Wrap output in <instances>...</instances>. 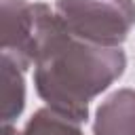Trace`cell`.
Listing matches in <instances>:
<instances>
[{
  "instance_id": "5",
  "label": "cell",
  "mask_w": 135,
  "mask_h": 135,
  "mask_svg": "<svg viewBox=\"0 0 135 135\" xmlns=\"http://www.w3.org/2000/svg\"><path fill=\"white\" fill-rule=\"evenodd\" d=\"M2 124H11L21 112L25 103V84H23V68L11 57L2 55Z\"/></svg>"
},
{
  "instance_id": "4",
  "label": "cell",
  "mask_w": 135,
  "mask_h": 135,
  "mask_svg": "<svg viewBox=\"0 0 135 135\" xmlns=\"http://www.w3.org/2000/svg\"><path fill=\"white\" fill-rule=\"evenodd\" d=\"M95 135H135V91L120 89L112 93L95 116Z\"/></svg>"
},
{
  "instance_id": "1",
  "label": "cell",
  "mask_w": 135,
  "mask_h": 135,
  "mask_svg": "<svg viewBox=\"0 0 135 135\" xmlns=\"http://www.w3.org/2000/svg\"><path fill=\"white\" fill-rule=\"evenodd\" d=\"M127 57L118 46H101L76 38L55 13L42 34L34 59V82L49 108L86 120L89 101L122 76Z\"/></svg>"
},
{
  "instance_id": "3",
  "label": "cell",
  "mask_w": 135,
  "mask_h": 135,
  "mask_svg": "<svg viewBox=\"0 0 135 135\" xmlns=\"http://www.w3.org/2000/svg\"><path fill=\"white\" fill-rule=\"evenodd\" d=\"M2 19V55L17 61L23 70L34 63L42 34L55 15L42 2L27 0H0Z\"/></svg>"
},
{
  "instance_id": "6",
  "label": "cell",
  "mask_w": 135,
  "mask_h": 135,
  "mask_svg": "<svg viewBox=\"0 0 135 135\" xmlns=\"http://www.w3.org/2000/svg\"><path fill=\"white\" fill-rule=\"evenodd\" d=\"M19 135H82L80 120L65 116L53 108L38 110Z\"/></svg>"
},
{
  "instance_id": "2",
  "label": "cell",
  "mask_w": 135,
  "mask_h": 135,
  "mask_svg": "<svg viewBox=\"0 0 135 135\" xmlns=\"http://www.w3.org/2000/svg\"><path fill=\"white\" fill-rule=\"evenodd\" d=\"M55 13L80 40L118 46L135 25L133 0H57Z\"/></svg>"
},
{
  "instance_id": "7",
  "label": "cell",
  "mask_w": 135,
  "mask_h": 135,
  "mask_svg": "<svg viewBox=\"0 0 135 135\" xmlns=\"http://www.w3.org/2000/svg\"><path fill=\"white\" fill-rule=\"evenodd\" d=\"M2 133H4V135H19V133H17L11 124H4V127H2Z\"/></svg>"
}]
</instances>
